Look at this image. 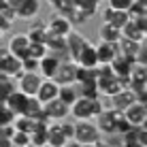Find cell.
<instances>
[{"label":"cell","mask_w":147,"mask_h":147,"mask_svg":"<svg viewBox=\"0 0 147 147\" xmlns=\"http://www.w3.org/2000/svg\"><path fill=\"white\" fill-rule=\"evenodd\" d=\"M102 109L105 107H102V102H100V98H83V96H79L68 107V115H73L75 119H92Z\"/></svg>","instance_id":"cell-1"},{"label":"cell","mask_w":147,"mask_h":147,"mask_svg":"<svg viewBox=\"0 0 147 147\" xmlns=\"http://www.w3.org/2000/svg\"><path fill=\"white\" fill-rule=\"evenodd\" d=\"M73 139L81 145H94L100 141V130L92 119H77L75 121V134Z\"/></svg>","instance_id":"cell-2"},{"label":"cell","mask_w":147,"mask_h":147,"mask_svg":"<svg viewBox=\"0 0 147 147\" xmlns=\"http://www.w3.org/2000/svg\"><path fill=\"white\" fill-rule=\"evenodd\" d=\"M40 81H43V77H40L38 73H26V70H22V73L15 77V85H17V90L22 94L36 96V90H38Z\"/></svg>","instance_id":"cell-3"},{"label":"cell","mask_w":147,"mask_h":147,"mask_svg":"<svg viewBox=\"0 0 147 147\" xmlns=\"http://www.w3.org/2000/svg\"><path fill=\"white\" fill-rule=\"evenodd\" d=\"M121 117V111H115V109H102L98 115H96V126H98L100 134H113L115 132V124L117 119Z\"/></svg>","instance_id":"cell-4"},{"label":"cell","mask_w":147,"mask_h":147,"mask_svg":"<svg viewBox=\"0 0 147 147\" xmlns=\"http://www.w3.org/2000/svg\"><path fill=\"white\" fill-rule=\"evenodd\" d=\"M75 77H77V64L73 60H64V62H60V66L51 79L58 85H70L75 83Z\"/></svg>","instance_id":"cell-5"},{"label":"cell","mask_w":147,"mask_h":147,"mask_svg":"<svg viewBox=\"0 0 147 147\" xmlns=\"http://www.w3.org/2000/svg\"><path fill=\"white\" fill-rule=\"evenodd\" d=\"M121 115H124L132 126H145V121H147V107H145V102L134 100L128 109L121 111Z\"/></svg>","instance_id":"cell-6"},{"label":"cell","mask_w":147,"mask_h":147,"mask_svg":"<svg viewBox=\"0 0 147 147\" xmlns=\"http://www.w3.org/2000/svg\"><path fill=\"white\" fill-rule=\"evenodd\" d=\"M77 66H98V60H96V45L94 43H90V40H85L83 43V47L79 49V53L75 55V60H73Z\"/></svg>","instance_id":"cell-7"},{"label":"cell","mask_w":147,"mask_h":147,"mask_svg":"<svg viewBox=\"0 0 147 147\" xmlns=\"http://www.w3.org/2000/svg\"><path fill=\"white\" fill-rule=\"evenodd\" d=\"M43 111H45V115H47L49 119H53V121H62V119L68 117V105H64L60 98H51L49 102H45Z\"/></svg>","instance_id":"cell-8"},{"label":"cell","mask_w":147,"mask_h":147,"mask_svg":"<svg viewBox=\"0 0 147 147\" xmlns=\"http://www.w3.org/2000/svg\"><path fill=\"white\" fill-rule=\"evenodd\" d=\"M40 13V0H24L17 9H15V19H24V22H32Z\"/></svg>","instance_id":"cell-9"},{"label":"cell","mask_w":147,"mask_h":147,"mask_svg":"<svg viewBox=\"0 0 147 147\" xmlns=\"http://www.w3.org/2000/svg\"><path fill=\"white\" fill-rule=\"evenodd\" d=\"M28 45H30V38L26 36V34H13V36L9 38L7 49H9V53H11V55L24 60L28 55Z\"/></svg>","instance_id":"cell-10"},{"label":"cell","mask_w":147,"mask_h":147,"mask_svg":"<svg viewBox=\"0 0 147 147\" xmlns=\"http://www.w3.org/2000/svg\"><path fill=\"white\" fill-rule=\"evenodd\" d=\"M117 53H119L117 43H105V40H100V45H96V60H98V64H111Z\"/></svg>","instance_id":"cell-11"},{"label":"cell","mask_w":147,"mask_h":147,"mask_svg":"<svg viewBox=\"0 0 147 147\" xmlns=\"http://www.w3.org/2000/svg\"><path fill=\"white\" fill-rule=\"evenodd\" d=\"M109 98H111V109H115V111H124V109H128L130 105H132L134 100H136L130 88H121L117 94L109 96Z\"/></svg>","instance_id":"cell-12"},{"label":"cell","mask_w":147,"mask_h":147,"mask_svg":"<svg viewBox=\"0 0 147 147\" xmlns=\"http://www.w3.org/2000/svg\"><path fill=\"white\" fill-rule=\"evenodd\" d=\"M70 30H73V26H70V22L64 17V15H53V17L47 22V32L55 34V36H66Z\"/></svg>","instance_id":"cell-13"},{"label":"cell","mask_w":147,"mask_h":147,"mask_svg":"<svg viewBox=\"0 0 147 147\" xmlns=\"http://www.w3.org/2000/svg\"><path fill=\"white\" fill-rule=\"evenodd\" d=\"M28 98H30V96L22 94L19 90H15V92H13L11 96H9L7 100H4V105H7V107L13 111V115L17 117V115H24V113H26V105H28Z\"/></svg>","instance_id":"cell-14"},{"label":"cell","mask_w":147,"mask_h":147,"mask_svg":"<svg viewBox=\"0 0 147 147\" xmlns=\"http://www.w3.org/2000/svg\"><path fill=\"white\" fill-rule=\"evenodd\" d=\"M58 90H60V85L55 83L53 79H43L40 85H38V90H36V98L45 105L51 98H58Z\"/></svg>","instance_id":"cell-15"},{"label":"cell","mask_w":147,"mask_h":147,"mask_svg":"<svg viewBox=\"0 0 147 147\" xmlns=\"http://www.w3.org/2000/svg\"><path fill=\"white\" fill-rule=\"evenodd\" d=\"M58 66H60V60L55 58V55L47 53V55H43V58L38 60V75L43 79H51L55 75V70H58Z\"/></svg>","instance_id":"cell-16"},{"label":"cell","mask_w":147,"mask_h":147,"mask_svg":"<svg viewBox=\"0 0 147 147\" xmlns=\"http://www.w3.org/2000/svg\"><path fill=\"white\" fill-rule=\"evenodd\" d=\"M64 38H66V51H68V58H70V60H75V55L79 53V49L83 47V43H85L88 38H85L81 32H77L75 28L70 30V32H68Z\"/></svg>","instance_id":"cell-17"},{"label":"cell","mask_w":147,"mask_h":147,"mask_svg":"<svg viewBox=\"0 0 147 147\" xmlns=\"http://www.w3.org/2000/svg\"><path fill=\"white\" fill-rule=\"evenodd\" d=\"M109 66H111V70L115 73V77H128L130 70H132V66H134V62H132L130 58H126V55L117 53V55H115V60L109 64Z\"/></svg>","instance_id":"cell-18"},{"label":"cell","mask_w":147,"mask_h":147,"mask_svg":"<svg viewBox=\"0 0 147 147\" xmlns=\"http://www.w3.org/2000/svg\"><path fill=\"white\" fill-rule=\"evenodd\" d=\"M128 13L126 11H115V9H105L102 11V22L105 24H111L113 28H117V30H121V26H124L126 22H128Z\"/></svg>","instance_id":"cell-19"},{"label":"cell","mask_w":147,"mask_h":147,"mask_svg":"<svg viewBox=\"0 0 147 147\" xmlns=\"http://www.w3.org/2000/svg\"><path fill=\"white\" fill-rule=\"evenodd\" d=\"M47 34H49L47 24L45 22H34V24H30L26 36L30 38V43H45V40H47Z\"/></svg>","instance_id":"cell-20"},{"label":"cell","mask_w":147,"mask_h":147,"mask_svg":"<svg viewBox=\"0 0 147 147\" xmlns=\"http://www.w3.org/2000/svg\"><path fill=\"white\" fill-rule=\"evenodd\" d=\"M66 136H64L60 124H49L47 126V147H64Z\"/></svg>","instance_id":"cell-21"},{"label":"cell","mask_w":147,"mask_h":147,"mask_svg":"<svg viewBox=\"0 0 147 147\" xmlns=\"http://www.w3.org/2000/svg\"><path fill=\"white\" fill-rule=\"evenodd\" d=\"M141 45H143V43H139V40H130V38H124V36L117 40L119 53H121V55H126V58H130L132 62L136 60V53H139Z\"/></svg>","instance_id":"cell-22"},{"label":"cell","mask_w":147,"mask_h":147,"mask_svg":"<svg viewBox=\"0 0 147 147\" xmlns=\"http://www.w3.org/2000/svg\"><path fill=\"white\" fill-rule=\"evenodd\" d=\"M22 73V60L15 58V55H9L2 64H0V75H7V77H17Z\"/></svg>","instance_id":"cell-23"},{"label":"cell","mask_w":147,"mask_h":147,"mask_svg":"<svg viewBox=\"0 0 147 147\" xmlns=\"http://www.w3.org/2000/svg\"><path fill=\"white\" fill-rule=\"evenodd\" d=\"M98 79V66H77V77H75V83L83 85V83H96Z\"/></svg>","instance_id":"cell-24"},{"label":"cell","mask_w":147,"mask_h":147,"mask_svg":"<svg viewBox=\"0 0 147 147\" xmlns=\"http://www.w3.org/2000/svg\"><path fill=\"white\" fill-rule=\"evenodd\" d=\"M58 98L62 100L64 105H73L75 100L79 98V90H77V83H70V85H60L58 90Z\"/></svg>","instance_id":"cell-25"},{"label":"cell","mask_w":147,"mask_h":147,"mask_svg":"<svg viewBox=\"0 0 147 147\" xmlns=\"http://www.w3.org/2000/svg\"><path fill=\"white\" fill-rule=\"evenodd\" d=\"M121 36L124 38H130V40H139V43H145V32H141L139 28L134 26V22L132 19H128V22L121 26Z\"/></svg>","instance_id":"cell-26"},{"label":"cell","mask_w":147,"mask_h":147,"mask_svg":"<svg viewBox=\"0 0 147 147\" xmlns=\"http://www.w3.org/2000/svg\"><path fill=\"white\" fill-rule=\"evenodd\" d=\"M98 36L100 40H105V43H117V40L121 38V32L117 28H113L111 24H100V28H98Z\"/></svg>","instance_id":"cell-27"},{"label":"cell","mask_w":147,"mask_h":147,"mask_svg":"<svg viewBox=\"0 0 147 147\" xmlns=\"http://www.w3.org/2000/svg\"><path fill=\"white\" fill-rule=\"evenodd\" d=\"M15 90H17L15 79L13 77H7V75H0V102H4Z\"/></svg>","instance_id":"cell-28"},{"label":"cell","mask_w":147,"mask_h":147,"mask_svg":"<svg viewBox=\"0 0 147 147\" xmlns=\"http://www.w3.org/2000/svg\"><path fill=\"white\" fill-rule=\"evenodd\" d=\"M13 128L19 130V132H32L34 128V117H30V115H17V117L13 119Z\"/></svg>","instance_id":"cell-29"},{"label":"cell","mask_w":147,"mask_h":147,"mask_svg":"<svg viewBox=\"0 0 147 147\" xmlns=\"http://www.w3.org/2000/svg\"><path fill=\"white\" fill-rule=\"evenodd\" d=\"M128 77H130V83H147V68H145V64H136L134 62V66H132Z\"/></svg>","instance_id":"cell-30"},{"label":"cell","mask_w":147,"mask_h":147,"mask_svg":"<svg viewBox=\"0 0 147 147\" xmlns=\"http://www.w3.org/2000/svg\"><path fill=\"white\" fill-rule=\"evenodd\" d=\"M147 13V2L145 0H132V4H130V9H128V17L132 19V17H141V15H145Z\"/></svg>","instance_id":"cell-31"},{"label":"cell","mask_w":147,"mask_h":147,"mask_svg":"<svg viewBox=\"0 0 147 147\" xmlns=\"http://www.w3.org/2000/svg\"><path fill=\"white\" fill-rule=\"evenodd\" d=\"M79 96H83V98H100V92H98V85L96 83H83L79 85Z\"/></svg>","instance_id":"cell-32"},{"label":"cell","mask_w":147,"mask_h":147,"mask_svg":"<svg viewBox=\"0 0 147 147\" xmlns=\"http://www.w3.org/2000/svg\"><path fill=\"white\" fill-rule=\"evenodd\" d=\"M11 143H13V147H30V134L15 130L13 136H11Z\"/></svg>","instance_id":"cell-33"},{"label":"cell","mask_w":147,"mask_h":147,"mask_svg":"<svg viewBox=\"0 0 147 147\" xmlns=\"http://www.w3.org/2000/svg\"><path fill=\"white\" fill-rule=\"evenodd\" d=\"M28 55L40 60L43 55H47V45H45V43H30L28 45Z\"/></svg>","instance_id":"cell-34"},{"label":"cell","mask_w":147,"mask_h":147,"mask_svg":"<svg viewBox=\"0 0 147 147\" xmlns=\"http://www.w3.org/2000/svg\"><path fill=\"white\" fill-rule=\"evenodd\" d=\"M13 119H15V115H13V111L7 107L4 102H0V126H7V124H13Z\"/></svg>","instance_id":"cell-35"},{"label":"cell","mask_w":147,"mask_h":147,"mask_svg":"<svg viewBox=\"0 0 147 147\" xmlns=\"http://www.w3.org/2000/svg\"><path fill=\"white\" fill-rule=\"evenodd\" d=\"M22 70H26V73H38V60L32 58V55H26L22 60Z\"/></svg>","instance_id":"cell-36"},{"label":"cell","mask_w":147,"mask_h":147,"mask_svg":"<svg viewBox=\"0 0 147 147\" xmlns=\"http://www.w3.org/2000/svg\"><path fill=\"white\" fill-rule=\"evenodd\" d=\"M132 128H134V126L130 124V121L126 119L124 115H121V117L117 119V124H115V132H113V134H119V136H121V134H126L128 130H132Z\"/></svg>","instance_id":"cell-37"},{"label":"cell","mask_w":147,"mask_h":147,"mask_svg":"<svg viewBox=\"0 0 147 147\" xmlns=\"http://www.w3.org/2000/svg\"><path fill=\"white\" fill-rule=\"evenodd\" d=\"M107 4H109V9H115V11H126V13H128L132 0H107Z\"/></svg>","instance_id":"cell-38"},{"label":"cell","mask_w":147,"mask_h":147,"mask_svg":"<svg viewBox=\"0 0 147 147\" xmlns=\"http://www.w3.org/2000/svg\"><path fill=\"white\" fill-rule=\"evenodd\" d=\"M60 128H62V132H64V136H66V141L73 139V134H75V124H70V121H62V124H60Z\"/></svg>","instance_id":"cell-39"},{"label":"cell","mask_w":147,"mask_h":147,"mask_svg":"<svg viewBox=\"0 0 147 147\" xmlns=\"http://www.w3.org/2000/svg\"><path fill=\"white\" fill-rule=\"evenodd\" d=\"M15 132L13 124H7V126H0V139H11Z\"/></svg>","instance_id":"cell-40"},{"label":"cell","mask_w":147,"mask_h":147,"mask_svg":"<svg viewBox=\"0 0 147 147\" xmlns=\"http://www.w3.org/2000/svg\"><path fill=\"white\" fill-rule=\"evenodd\" d=\"M4 2H7V7H9V9H13V11H15V9H17L19 4L24 2V0H4Z\"/></svg>","instance_id":"cell-41"},{"label":"cell","mask_w":147,"mask_h":147,"mask_svg":"<svg viewBox=\"0 0 147 147\" xmlns=\"http://www.w3.org/2000/svg\"><path fill=\"white\" fill-rule=\"evenodd\" d=\"M64 147H81V143H77L75 139H70V141H66V143H64Z\"/></svg>","instance_id":"cell-42"},{"label":"cell","mask_w":147,"mask_h":147,"mask_svg":"<svg viewBox=\"0 0 147 147\" xmlns=\"http://www.w3.org/2000/svg\"><path fill=\"white\" fill-rule=\"evenodd\" d=\"M0 147H13L11 139H0Z\"/></svg>","instance_id":"cell-43"},{"label":"cell","mask_w":147,"mask_h":147,"mask_svg":"<svg viewBox=\"0 0 147 147\" xmlns=\"http://www.w3.org/2000/svg\"><path fill=\"white\" fill-rule=\"evenodd\" d=\"M94 147H111V143H107V141H102V139H100L98 143H94Z\"/></svg>","instance_id":"cell-44"},{"label":"cell","mask_w":147,"mask_h":147,"mask_svg":"<svg viewBox=\"0 0 147 147\" xmlns=\"http://www.w3.org/2000/svg\"><path fill=\"white\" fill-rule=\"evenodd\" d=\"M45 2H47V4H51V7H55V4H58L60 0H45Z\"/></svg>","instance_id":"cell-45"},{"label":"cell","mask_w":147,"mask_h":147,"mask_svg":"<svg viewBox=\"0 0 147 147\" xmlns=\"http://www.w3.org/2000/svg\"><path fill=\"white\" fill-rule=\"evenodd\" d=\"M111 147H124V145H121V143H117V145H115V143H111Z\"/></svg>","instance_id":"cell-46"},{"label":"cell","mask_w":147,"mask_h":147,"mask_svg":"<svg viewBox=\"0 0 147 147\" xmlns=\"http://www.w3.org/2000/svg\"><path fill=\"white\" fill-rule=\"evenodd\" d=\"M81 147H94V145H81Z\"/></svg>","instance_id":"cell-47"},{"label":"cell","mask_w":147,"mask_h":147,"mask_svg":"<svg viewBox=\"0 0 147 147\" xmlns=\"http://www.w3.org/2000/svg\"><path fill=\"white\" fill-rule=\"evenodd\" d=\"M0 38H2V30H0Z\"/></svg>","instance_id":"cell-48"},{"label":"cell","mask_w":147,"mask_h":147,"mask_svg":"<svg viewBox=\"0 0 147 147\" xmlns=\"http://www.w3.org/2000/svg\"><path fill=\"white\" fill-rule=\"evenodd\" d=\"M45 147H47V145H45Z\"/></svg>","instance_id":"cell-49"}]
</instances>
